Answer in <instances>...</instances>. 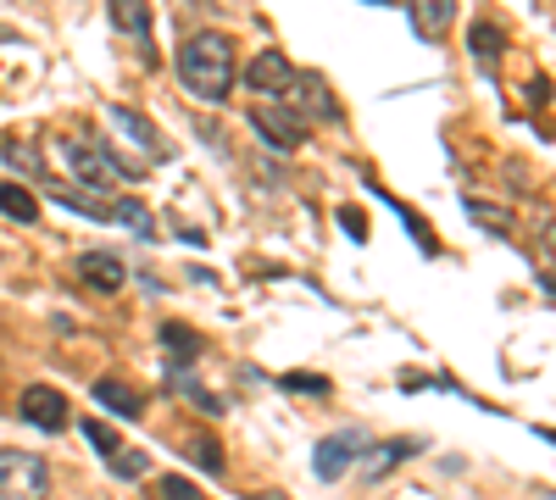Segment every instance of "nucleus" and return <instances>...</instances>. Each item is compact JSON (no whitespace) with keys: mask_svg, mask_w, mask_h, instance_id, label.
<instances>
[{"mask_svg":"<svg viewBox=\"0 0 556 500\" xmlns=\"http://www.w3.org/2000/svg\"><path fill=\"white\" fill-rule=\"evenodd\" d=\"M245 84L256 89V95H267V101L278 106V101L290 95V84H295V67H290L285 51H262V56L245 62Z\"/></svg>","mask_w":556,"mask_h":500,"instance_id":"obj_6","label":"nucleus"},{"mask_svg":"<svg viewBox=\"0 0 556 500\" xmlns=\"http://www.w3.org/2000/svg\"><path fill=\"white\" fill-rule=\"evenodd\" d=\"M362 450H367V434H362V428H340V434H329V439L317 445L312 473H317L323 484H340V478H345V467H356V462H362Z\"/></svg>","mask_w":556,"mask_h":500,"instance_id":"obj_4","label":"nucleus"},{"mask_svg":"<svg viewBox=\"0 0 556 500\" xmlns=\"http://www.w3.org/2000/svg\"><path fill=\"white\" fill-rule=\"evenodd\" d=\"M112 7V23L123 39H134V51H139V67H151L156 51H151V7L146 0H106Z\"/></svg>","mask_w":556,"mask_h":500,"instance_id":"obj_8","label":"nucleus"},{"mask_svg":"<svg viewBox=\"0 0 556 500\" xmlns=\"http://www.w3.org/2000/svg\"><path fill=\"white\" fill-rule=\"evenodd\" d=\"M278 384H285V389H306V395H329V379H317V373H285Z\"/></svg>","mask_w":556,"mask_h":500,"instance_id":"obj_23","label":"nucleus"},{"mask_svg":"<svg viewBox=\"0 0 556 500\" xmlns=\"http://www.w3.org/2000/svg\"><path fill=\"white\" fill-rule=\"evenodd\" d=\"M112 222H123V229H134V234H151V211L139 206V201H117L112 206Z\"/></svg>","mask_w":556,"mask_h":500,"instance_id":"obj_20","label":"nucleus"},{"mask_svg":"<svg viewBox=\"0 0 556 500\" xmlns=\"http://www.w3.org/2000/svg\"><path fill=\"white\" fill-rule=\"evenodd\" d=\"M285 101H295V106H301V112H295L301 123H306V117L340 123V101L329 95V84H323L317 73H295V84H290V95H285Z\"/></svg>","mask_w":556,"mask_h":500,"instance_id":"obj_10","label":"nucleus"},{"mask_svg":"<svg viewBox=\"0 0 556 500\" xmlns=\"http://www.w3.org/2000/svg\"><path fill=\"white\" fill-rule=\"evenodd\" d=\"M406 7H412L417 39H429V44H440L445 28H451V17H456V0H406Z\"/></svg>","mask_w":556,"mask_h":500,"instance_id":"obj_11","label":"nucleus"},{"mask_svg":"<svg viewBox=\"0 0 556 500\" xmlns=\"http://www.w3.org/2000/svg\"><path fill=\"white\" fill-rule=\"evenodd\" d=\"M17 412H23V423H34V428H67V395L62 389H51V384H28L23 389V400H17Z\"/></svg>","mask_w":556,"mask_h":500,"instance_id":"obj_7","label":"nucleus"},{"mask_svg":"<svg viewBox=\"0 0 556 500\" xmlns=\"http://www.w3.org/2000/svg\"><path fill=\"white\" fill-rule=\"evenodd\" d=\"M251 128H256V140L273 145V151H301L306 145V123L290 106H256L251 112Z\"/></svg>","mask_w":556,"mask_h":500,"instance_id":"obj_5","label":"nucleus"},{"mask_svg":"<svg viewBox=\"0 0 556 500\" xmlns=\"http://www.w3.org/2000/svg\"><path fill=\"white\" fill-rule=\"evenodd\" d=\"M0 211H7L12 222H39V201L23 184H0Z\"/></svg>","mask_w":556,"mask_h":500,"instance_id":"obj_16","label":"nucleus"},{"mask_svg":"<svg viewBox=\"0 0 556 500\" xmlns=\"http://www.w3.org/2000/svg\"><path fill=\"white\" fill-rule=\"evenodd\" d=\"M468 44H473V56H479V62H495V56H501V28H490V23H473Z\"/></svg>","mask_w":556,"mask_h":500,"instance_id":"obj_21","label":"nucleus"},{"mask_svg":"<svg viewBox=\"0 0 556 500\" xmlns=\"http://www.w3.org/2000/svg\"><path fill=\"white\" fill-rule=\"evenodd\" d=\"M78 434H84L89 445H96V450H101V457H112V450H117V434H112L106 423H89V418H84V423H78Z\"/></svg>","mask_w":556,"mask_h":500,"instance_id":"obj_22","label":"nucleus"},{"mask_svg":"<svg viewBox=\"0 0 556 500\" xmlns=\"http://www.w3.org/2000/svg\"><path fill=\"white\" fill-rule=\"evenodd\" d=\"M106 467L117 473V478H139V473H151V457H146V450H112V457H106Z\"/></svg>","mask_w":556,"mask_h":500,"instance_id":"obj_18","label":"nucleus"},{"mask_svg":"<svg viewBox=\"0 0 556 500\" xmlns=\"http://www.w3.org/2000/svg\"><path fill=\"white\" fill-rule=\"evenodd\" d=\"M96 400L106 406V412H117V418H139V412H146V395L128 389L123 379H101L96 384Z\"/></svg>","mask_w":556,"mask_h":500,"instance_id":"obj_14","label":"nucleus"},{"mask_svg":"<svg viewBox=\"0 0 556 500\" xmlns=\"http://www.w3.org/2000/svg\"><path fill=\"white\" fill-rule=\"evenodd\" d=\"M51 495V467L34 450H0V500H45Z\"/></svg>","mask_w":556,"mask_h":500,"instance_id":"obj_3","label":"nucleus"},{"mask_svg":"<svg viewBox=\"0 0 556 500\" xmlns=\"http://www.w3.org/2000/svg\"><path fill=\"white\" fill-rule=\"evenodd\" d=\"M62 151H67V162H73V172H78V184H84L89 195H101V190L123 184V178H134V172L96 140V133H67Z\"/></svg>","mask_w":556,"mask_h":500,"instance_id":"obj_2","label":"nucleus"},{"mask_svg":"<svg viewBox=\"0 0 556 500\" xmlns=\"http://www.w3.org/2000/svg\"><path fill=\"white\" fill-rule=\"evenodd\" d=\"M112 128L123 133L128 145H139V156H146V162H167V151H173L162 133L151 128V117H146V112H134V106H112Z\"/></svg>","mask_w":556,"mask_h":500,"instance_id":"obj_9","label":"nucleus"},{"mask_svg":"<svg viewBox=\"0 0 556 500\" xmlns=\"http://www.w3.org/2000/svg\"><path fill=\"white\" fill-rule=\"evenodd\" d=\"M162 339H167L173 356H184V361L201 356V334H195V329H184V323H162Z\"/></svg>","mask_w":556,"mask_h":500,"instance_id":"obj_19","label":"nucleus"},{"mask_svg":"<svg viewBox=\"0 0 556 500\" xmlns=\"http://www.w3.org/2000/svg\"><path fill=\"white\" fill-rule=\"evenodd\" d=\"M173 384H178V395H190V406H201L206 418H223V400H217L212 389H201L190 373H173Z\"/></svg>","mask_w":556,"mask_h":500,"instance_id":"obj_17","label":"nucleus"},{"mask_svg":"<svg viewBox=\"0 0 556 500\" xmlns=\"http://www.w3.org/2000/svg\"><path fill=\"white\" fill-rule=\"evenodd\" d=\"M7 162H12V167H23V172H45V162H39L28 145H17V140L7 145Z\"/></svg>","mask_w":556,"mask_h":500,"instance_id":"obj_24","label":"nucleus"},{"mask_svg":"<svg viewBox=\"0 0 556 500\" xmlns=\"http://www.w3.org/2000/svg\"><path fill=\"white\" fill-rule=\"evenodd\" d=\"M178 450H184V457H190L201 473H223V445L206 434V428H195V434H184L178 439Z\"/></svg>","mask_w":556,"mask_h":500,"instance_id":"obj_15","label":"nucleus"},{"mask_svg":"<svg viewBox=\"0 0 556 500\" xmlns=\"http://www.w3.org/2000/svg\"><path fill=\"white\" fill-rule=\"evenodd\" d=\"M178 84L190 89L195 101L206 106H223V95L235 89V39L228 34H195V39H184V51H178Z\"/></svg>","mask_w":556,"mask_h":500,"instance_id":"obj_1","label":"nucleus"},{"mask_svg":"<svg viewBox=\"0 0 556 500\" xmlns=\"http://www.w3.org/2000/svg\"><path fill=\"white\" fill-rule=\"evenodd\" d=\"M78 272H84V284H96V290H123V284H128V267H123L112 251L78 256Z\"/></svg>","mask_w":556,"mask_h":500,"instance_id":"obj_12","label":"nucleus"},{"mask_svg":"<svg viewBox=\"0 0 556 500\" xmlns=\"http://www.w3.org/2000/svg\"><path fill=\"white\" fill-rule=\"evenodd\" d=\"M340 222H345V234H351V240H367V222H362V211H356V206H345V211H340Z\"/></svg>","mask_w":556,"mask_h":500,"instance_id":"obj_26","label":"nucleus"},{"mask_svg":"<svg viewBox=\"0 0 556 500\" xmlns=\"http://www.w3.org/2000/svg\"><path fill=\"white\" fill-rule=\"evenodd\" d=\"M374 7H395V0H374Z\"/></svg>","mask_w":556,"mask_h":500,"instance_id":"obj_28","label":"nucleus"},{"mask_svg":"<svg viewBox=\"0 0 556 500\" xmlns=\"http://www.w3.org/2000/svg\"><path fill=\"white\" fill-rule=\"evenodd\" d=\"M156 495H162V500H201V489H195V484H184V478H162Z\"/></svg>","mask_w":556,"mask_h":500,"instance_id":"obj_25","label":"nucleus"},{"mask_svg":"<svg viewBox=\"0 0 556 500\" xmlns=\"http://www.w3.org/2000/svg\"><path fill=\"white\" fill-rule=\"evenodd\" d=\"M367 445H374V439H367ZM362 457H367V462H362V478H367V484H379V478H384V473H390L395 462L417 457V439H390V445H374V450H362Z\"/></svg>","mask_w":556,"mask_h":500,"instance_id":"obj_13","label":"nucleus"},{"mask_svg":"<svg viewBox=\"0 0 556 500\" xmlns=\"http://www.w3.org/2000/svg\"><path fill=\"white\" fill-rule=\"evenodd\" d=\"M251 500H290V495H273V489H267V495H251Z\"/></svg>","mask_w":556,"mask_h":500,"instance_id":"obj_27","label":"nucleus"}]
</instances>
